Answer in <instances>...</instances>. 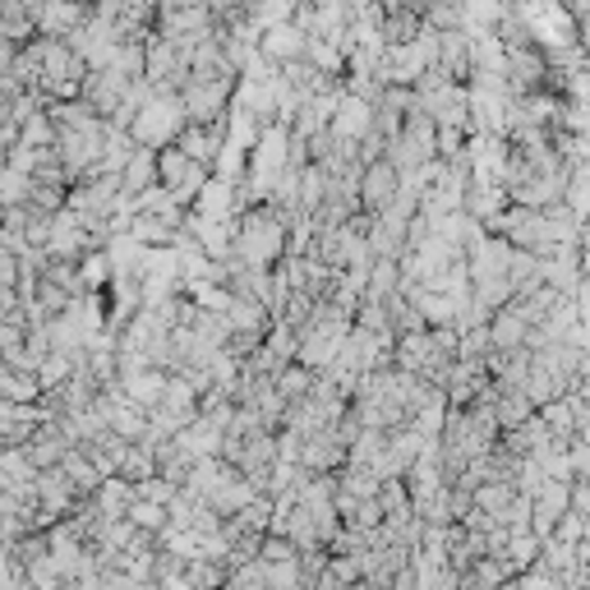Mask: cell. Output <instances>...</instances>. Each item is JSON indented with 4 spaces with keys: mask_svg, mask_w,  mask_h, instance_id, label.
Instances as JSON below:
<instances>
[{
    "mask_svg": "<svg viewBox=\"0 0 590 590\" xmlns=\"http://www.w3.org/2000/svg\"><path fill=\"white\" fill-rule=\"evenodd\" d=\"M281 250H287V222H281V212L273 204H254L240 212L227 254H235L245 268H273Z\"/></svg>",
    "mask_w": 590,
    "mask_h": 590,
    "instance_id": "obj_1",
    "label": "cell"
},
{
    "mask_svg": "<svg viewBox=\"0 0 590 590\" xmlns=\"http://www.w3.org/2000/svg\"><path fill=\"white\" fill-rule=\"evenodd\" d=\"M33 56H37V97L42 102H74L83 74H89L83 56L70 42H56V37H33Z\"/></svg>",
    "mask_w": 590,
    "mask_h": 590,
    "instance_id": "obj_2",
    "label": "cell"
},
{
    "mask_svg": "<svg viewBox=\"0 0 590 590\" xmlns=\"http://www.w3.org/2000/svg\"><path fill=\"white\" fill-rule=\"evenodd\" d=\"M65 212H74L79 222H112V217H129V199L120 189V176H83L65 194Z\"/></svg>",
    "mask_w": 590,
    "mask_h": 590,
    "instance_id": "obj_3",
    "label": "cell"
},
{
    "mask_svg": "<svg viewBox=\"0 0 590 590\" xmlns=\"http://www.w3.org/2000/svg\"><path fill=\"white\" fill-rule=\"evenodd\" d=\"M185 125V112H181V97H162L152 93L148 106L135 116V125H129V139H135L139 148H166L171 139L181 135Z\"/></svg>",
    "mask_w": 590,
    "mask_h": 590,
    "instance_id": "obj_4",
    "label": "cell"
},
{
    "mask_svg": "<svg viewBox=\"0 0 590 590\" xmlns=\"http://www.w3.org/2000/svg\"><path fill=\"white\" fill-rule=\"evenodd\" d=\"M208 181H212V171H204L199 162H189L181 148H171V143L158 148V185L176 194L181 204H194V199H199V189H204Z\"/></svg>",
    "mask_w": 590,
    "mask_h": 590,
    "instance_id": "obj_5",
    "label": "cell"
},
{
    "mask_svg": "<svg viewBox=\"0 0 590 590\" xmlns=\"http://www.w3.org/2000/svg\"><path fill=\"white\" fill-rule=\"evenodd\" d=\"M129 83H135V79H125L120 70H112V65H102V70H89V74H83V83H79V102L89 106L97 120L112 125V116L120 112V102H125V93H129Z\"/></svg>",
    "mask_w": 590,
    "mask_h": 590,
    "instance_id": "obj_6",
    "label": "cell"
},
{
    "mask_svg": "<svg viewBox=\"0 0 590 590\" xmlns=\"http://www.w3.org/2000/svg\"><path fill=\"white\" fill-rule=\"evenodd\" d=\"M231 93H235V83H199V79H189L181 89L185 125H222L227 112H231Z\"/></svg>",
    "mask_w": 590,
    "mask_h": 590,
    "instance_id": "obj_7",
    "label": "cell"
},
{
    "mask_svg": "<svg viewBox=\"0 0 590 590\" xmlns=\"http://www.w3.org/2000/svg\"><path fill=\"white\" fill-rule=\"evenodd\" d=\"M93 410H97L102 429H112L116 439H125V443H139L143 433H148V410H139V406L129 402L125 392H116V387H102L97 397H93Z\"/></svg>",
    "mask_w": 590,
    "mask_h": 590,
    "instance_id": "obj_8",
    "label": "cell"
},
{
    "mask_svg": "<svg viewBox=\"0 0 590 590\" xmlns=\"http://www.w3.org/2000/svg\"><path fill=\"white\" fill-rule=\"evenodd\" d=\"M171 148H181L189 162H199L204 171H217L227 152V120L222 125H181V135L171 139Z\"/></svg>",
    "mask_w": 590,
    "mask_h": 590,
    "instance_id": "obj_9",
    "label": "cell"
},
{
    "mask_svg": "<svg viewBox=\"0 0 590 590\" xmlns=\"http://www.w3.org/2000/svg\"><path fill=\"white\" fill-rule=\"evenodd\" d=\"M397 189H402V176L392 171V162H387V158H379V162H369V166L360 171L356 204H360V212H365V217H379L392 199H397Z\"/></svg>",
    "mask_w": 590,
    "mask_h": 590,
    "instance_id": "obj_10",
    "label": "cell"
},
{
    "mask_svg": "<svg viewBox=\"0 0 590 590\" xmlns=\"http://www.w3.org/2000/svg\"><path fill=\"white\" fill-rule=\"evenodd\" d=\"M296 466L310 471V475H337L346 466V448L337 443L333 429H314V433H304V439H300Z\"/></svg>",
    "mask_w": 590,
    "mask_h": 590,
    "instance_id": "obj_11",
    "label": "cell"
},
{
    "mask_svg": "<svg viewBox=\"0 0 590 590\" xmlns=\"http://www.w3.org/2000/svg\"><path fill=\"white\" fill-rule=\"evenodd\" d=\"M74 443H70V433H65V425L60 420H47V415H42V420L33 425V433L24 439V456L33 462V471H47V466H60V456L70 452Z\"/></svg>",
    "mask_w": 590,
    "mask_h": 590,
    "instance_id": "obj_12",
    "label": "cell"
},
{
    "mask_svg": "<svg viewBox=\"0 0 590 590\" xmlns=\"http://www.w3.org/2000/svg\"><path fill=\"white\" fill-rule=\"evenodd\" d=\"M89 14H93V5H74V0H47L42 14L33 19V28H37V37L70 42L83 24H89Z\"/></svg>",
    "mask_w": 590,
    "mask_h": 590,
    "instance_id": "obj_13",
    "label": "cell"
},
{
    "mask_svg": "<svg viewBox=\"0 0 590 590\" xmlns=\"http://www.w3.org/2000/svg\"><path fill=\"white\" fill-rule=\"evenodd\" d=\"M485 337H489L494 351H512V346H527V337H531V319H527V310H521V300H508L502 310L489 314Z\"/></svg>",
    "mask_w": 590,
    "mask_h": 590,
    "instance_id": "obj_14",
    "label": "cell"
},
{
    "mask_svg": "<svg viewBox=\"0 0 590 590\" xmlns=\"http://www.w3.org/2000/svg\"><path fill=\"white\" fill-rule=\"evenodd\" d=\"M433 70H439L448 83H466L475 60H471V33L456 28V33H439V51H433Z\"/></svg>",
    "mask_w": 590,
    "mask_h": 590,
    "instance_id": "obj_15",
    "label": "cell"
},
{
    "mask_svg": "<svg viewBox=\"0 0 590 590\" xmlns=\"http://www.w3.org/2000/svg\"><path fill=\"white\" fill-rule=\"evenodd\" d=\"M258 56H264L273 70H281V65H291V60H300L304 56V33L291 24H273V28H264L258 33Z\"/></svg>",
    "mask_w": 590,
    "mask_h": 590,
    "instance_id": "obj_16",
    "label": "cell"
},
{
    "mask_svg": "<svg viewBox=\"0 0 590 590\" xmlns=\"http://www.w3.org/2000/svg\"><path fill=\"white\" fill-rule=\"evenodd\" d=\"M171 443H176V448L189 456V462H208V456L222 452V425L208 420V415H194V420H189Z\"/></svg>",
    "mask_w": 590,
    "mask_h": 590,
    "instance_id": "obj_17",
    "label": "cell"
},
{
    "mask_svg": "<svg viewBox=\"0 0 590 590\" xmlns=\"http://www.w3.org/2000/svg\"><path fill=\"white\" fill-rule=\"evenodd\" d=\"M512 563L508 558H498V554H479L471 567L456 581H462V590H498L502 581H512Z\"/></svg>",
    "mask_w": 590,
    "mask_h": 590,
    "instance_id": "obj_18",
    "label": "cell"
},
{
    "mask_svg": "<svg viewBox=\"0 0 590 590\" xmlns=\"http://www.w3.org/2000/svg\"><path fill=\"white\" fill-rule=\"evenodd\" d=\"M148 185H158V148H135L129 162L120 166V189H125V199H135Z\"/></svg>",
    "mask_w": 590,
    "mask_h": 590,
    "instance_id": "obj_19",
    "label": "cell"
},
{
    "mask_svg": "<svg viewBox=\"0 0 590 590\" xmlns=\"http://www.w3.org/2000/svg\"><path fill=\"white\" fill-rule=\"evenodd\" d=\"M420 28H425V19L415 14V10H387V14H379V42L383 47H410L415 37H420Z\"/></svg>",
    "mask_w": 590,
    "mask_h": 590,
    "instance_id": "obj_20",
    "label": "cell"
},
{
    "mask_svg": "<svg viewBox=\"0 0 590 590\" xmlns=\"http://www.w3.org/2000/svg\"><path fill=\"white\" fill-rule=\"evenodd\" d=\"M222 314H227V323H231V333H254V337H264L268 327H273V314H268L258 300H245V296H231Z\"/></svg>",
    "mask_w": 590,
    "mask_h": 590,
    "instance_id": "obj_21",
    "label": "cell"
},
{
    "mask_svg": "<svg viewBox=\"0 0 590 590\" xmlns=\"http://www.w3.org/2000/svg\"><path fill=\"white\" fill-rule=\"evenodd\" d=\"M125 439H116V433L112 429H102V433H93V439L89 443H79V452L83 456H89V462H93V471L106 479V475H116V466H120V456H125Z\"/></svg>",
    "mask_w": 590,
    "mask_h": 590,
    "instance_id": "obj_22",
    "label": "cell"
},
{
    "mask_svg": "<svg viewBox=\"0 0 590 590\" xmlns=\"http://www.w3.org/2000/svg\"><path fill=\"white\" fill-rule=\"evenodd\" d=\"M33 37H37V28L24 10V0H0V42L19 51V47H28Z\"/></svg>",
    "mask_w": 590,
    "mask_h": 590,
    "instance_id": "obj_23",
    "label": "cell"
},
{
    "mask_svg": "<svg viewBox=\"0 0 590 590\" xmlns=\"http://www.w3.org/2000/svg\"><path fill=\"white\" fill-rule=\"evenodd\" d=\"M540 443H549V429L540 425V415H531V420H521V425H512V429L498 433V448L512 452L517 462H521V456H531Z\"/></svg>",
    "mask_w": 590,
    "mask_h": 590,
    "instance_id": "obj_24",
    "label": "cell"
},
{
    "mask_svg": "<svg viewBox=\"0 0 590 590\" xmlns=\"http://www.w3.org/2000/svg\"><path fill=\"white\" fill-rule=\"evenodd\" d=\"M93 502L102 508V517H106V521H125L129 502H135V485H125V479L106 475L102 485H97V494H93Z\"/></svg>",
    "mask_w": 590,
    "mask_h": 590,
    "instance_id": "obj_25",
    "label": "cell"
},
{
    "mask_svg": "<svg viewBox=\"0 0 590 590\" xmlns=\"http://www.w3.org/2000/svg\"><path fill=\"white\" fill-rule=\"evenodd\" d=\"M310 387H314V369H304V365H281L277 369V374H273V392H277V397L281 402H300V397H310Z\"/></svg>",
    "mask_w": 590,
    "mask_h": 590,
    "instance_id": "obj_26",
    "label": "cell"
},
{
    "mask_svg": "<svg viewBox=\"0 0 590 590\" xmlns=\"http://www.w3.org/2000/svg\"><path fill=\"white\" fill-rule=\"evenodd\" d=\"M60 471H65V479L74 485V494H79V498H93V494H97V485H102V475L93 471V462H89V456H83L79 448H70V452L60 456Z\"/></svg>",
    "mask_w": 590,
    "mask_h": 590,
    "instance_id": "obj_27",
    "label": "cell"
},
{
    "mask_svg": "<svg viewBox=\"0 0 590 590\" xmlns=\"http://www.w3.org/2000/svg\"><path fill=\"white\" fill-rule=\"evenodd\" d=\"M158 475V462H152V443H129L120 466H116V479H125V485H139V479H152Z\"/></svg>",
    "mask_w": 590,
    "mask_h": 590,
    "instance_id": "obj_28",
    "label": "cell"
},
{
    "mask_svg": "<svg viewBox=\"0 0 590 590\" xmlns=\"http://www.w3.org/2000/svg\"><path fill=\"white\" fill-rule=\"evenodd\" d=\"M502 558L512 563V572H527V567L540 558V540L531 531H508V549H502Z\"/></svg>",
    "mask_w": 590,
    "mask_h": 590,
    "instance_id": "obj_29",
    "label": "cell"
},
{
    "mask_svg": "<svg viewBox=\"0 0 590 590\" xmlns=\"http://www.w3.org/2000/svg\"><path fill=\"white\" fill-rule=\"evenodd\" d=\"M125 521H129V527H135V531H152V535H158V531L166 527V508H158V502H143V498H135V502H129V512H125Z\"/></svg>",
    "mask_w": 590,
    "mask_h": 590,
    "instance_id": "obj_30",
    "label": "cell"
},
{
    "mask_svg": "<svg viewBox=\"0 0 590 590\" xmlns=\"http://www.w3.org/2000/svg\"><path fill=\"white\" fill-rule=\"evenodd\" d=\"M70 374H74V360H70V356H56V351H51L47 360H42V365H37V387H42V392H47V387L65 383V379H70Z\"/></svg>",
    "mask_w": 590,
    "mask_h": 590,
    "instance_id": "obj_31",
    "label": "cell"
},
{
    "mask_svg": "<svg viewBox=\"0 0 590 590\" xmlns=\"http://www.w3.org/2000/svg\"><path fill=\"white\" fill-rule=\"evenodd\" d=\"M296 558H300V554H296V544H291L287 535H273V531H268L264 540H258V563L273 567V563H296Z\"/></svg>",
    "mask_w": 590,
    "mask_h": 590,
    "instance_id": "obj_32",
    "label": "cell"
},
{
    "mask_svg": "<svg viewBox=\"0 0 590 590\" xmlns=\"http://www.w3.org/2000/svg\"><path fill=\"white\" fill-rule=\"evenodd\" d=\"M65 194H70V189H60V185H28V199H24V204H28L33 212H47V217H51V212L65 208Z\"/></svg>",
    "mask_w": 590,
    "mask_h": 590,
    "instance_id": "obj_33",
    "label": "cell"
},
{
    "mask_svg": "<svg viewBox=\"0 0 590 590\" xmlns=\"http://www.w3.org/2000/svg\"><path fill=\"white\" fill-rule=\"evenodd\" d=\"M227 586H231V590H273V586H268V567L258 563V558L245 563V567H235V572L227 577Z\"/></svg>",
    "mask_w": 590,
    "mask_h": 590,
    "instance_id": "obj_34",
    "label": "cell"
},
{
    "mask_svg": "<svg viewBox=\"0 0 590 590\" xmlns=\"http://www.w3.org/2000/svg\"><path fill=\"white\" fill-rule=\"evenodd\" d=\"M135 498H143V502H158V508H166V502L176 498V489H171L162 475H152V479H139V485H135Z\"/></svg>",
    "mask_w": 590,
    "mask_h": 590,
    "instance_id": "obj_35",
    "label": "cell"
},
{
    "mask_svg": "<svg viewBox=\"0 0 590 590\" xmlns=\"http://www.w3.org/2000/svg\"><path fill=\"white\" fill-rule=\"evenodd\" d=\"M19 287V264L10 250H0V291H14Z\"/></svg>",
    "mask_w": 590,
    "mask_h": 590,
    "instance_id": "obj_36",
    "label": "cell"
},
{
    "mask_svg": "<svg viewBox=\"0 0 590 590\" xmlns=\"http://www.w3.org/2000/svg\"><path fill=\"white\" fill-rule=\"evenodd\" d=\"M42 5H47V0H24V10H28V19H37V14H42Z\"/></svg>",
    "mask_w": 590,
    "mask_h": 590,
    "instance_id": "obj_37",
    "label": "cell"
}]
</instances>
